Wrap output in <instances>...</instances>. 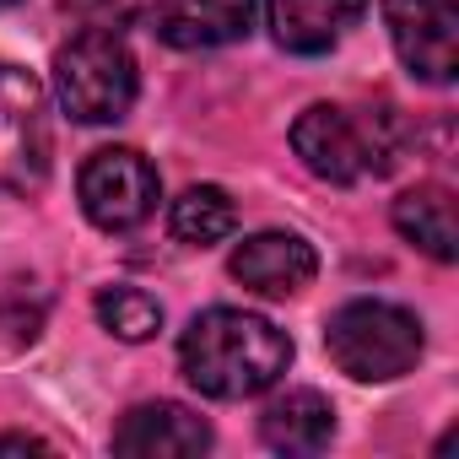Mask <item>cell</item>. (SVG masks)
<instances>
[{
	"label": "cell",
	"instance_id": "obj_1",
	"mask_svg": "<svg viewBox=\"0 0 459 459\" xmlns=\"http://www.w3.org/2000/svg\"><path fill=\"white\" fill-rule=\"evenodd\" d=\"M178 362H184V378L205 400H249V394H265L287 373L292 341L260 314L205 308L189 319L178 341Z\"/></svg>",
	"mask_w": 459,
	"mask_h": 459
},
{
	"label": "cell",
	"instance_id": "obj_2",
	"mask_svg": "<svg viewBox=\"0 0 459 459\" xmlns=\"http://www.w3.org/2000/svg\"><path fill=\"white\" fill-rule=\"evenodd\" d=\"M405 130L394 119V108H335V103H314L298 114L292 125V152L303 157L308 173L330 178V184H357V178H378L400 162Z\"/></svg>",
	"mask_w": 459,
	"mask_h": 459
},
{
	"label": "cell",
	"instance_id": "obj_3",
	"mask_svg": "<svg viewBox=\"0 0 459 459\" xmlns=\"http://www.w3.org/2000/svg\"><path fill=\"white\" fill-rule=\"evenodd\" d=\"M330 362L362 384H389L400 373L416 368L421 357V319L400 303H378V298H357L346 303L330 330H325Z\"/></svg>",
	"mask_w": 459,
	"mask_h": 459
},
{
	"label": "cell",
	"instance_id": "obj_4",
	"mask_svg": "<svg viewBox=\"0 0 459 459\" xmlns=\"http://www.w3.org/2000/svg\"><path fill=\"white\" fill-rule=\"evenodd\" d=\"M55 92L76 125H114L135 103V60L114 28H87L55 55Z\"/></svg>",
	"mask_w": 459,
	"mask_h": 459
},
{
	"label": "cell",
	"instance_id": "obj_5",
	"mask_svg": "<svg viewBox=\"0 0 459 459\" xmlns=\"http://www.w3.org/2000/svg\"><path fill=\"white\" fill-rule=\"evenodd\" d=\"M49 114H44V87L0 60V189L6 195H39L49 184Z\"/></svg>",
	"mask_w": 459,
	"mask_h": 459
},
{
	"label": "cell",
	"instance_id": "obj_6",
	"mask_svg": "<svg viewBox=\"0 0 459 459\" xmlns=\"http://www.w3.org/2000/svg\"><path fill=\"white\" fill-rule=\"evenodd\" d=\"M76 195H82V211L92 227H103V233H135L157 211L162 184H157V168L135 146H103L87 157Z\"/></svg>",
	"mask_w": 459,
	"mask_h": 459
},
{
	"label": "cell",
	"instance_id": "obj_7",
	"mask_svg": "<svg viewBox=\"0 0 459 459\" xmlns=\"http://www.w3.org/2000/svg\"><path fill=\"white\" fill-rule=\"evenodd\" d=\"M394 55L411 76L448 87L459 71V0H384Z\"/></svg>",
	"mask_w": 459,
	"mask_h": 459
},
{
	"label": "cell",
	"instance_id": "obj_8",
	"mask_svg": "<svg viewBox=\"0 0 459 459\" xmlns=\"http://www.w3.org/2000/svg\"><path fill=\"white\" fill-rule=\"evenodd\" d=\"M205 448H211V427L173 400L135 405L114 427V454H125V459H189Z\"/></svg>",
	"mask_w": 459,
	"mask_h": 459
},
{
	"label": "cell",
	"instance_id": "obj_9",
	"mask_svg": "<svg viewBox=\"0 0 459 459\" xmlns=\"http://www.w3.org/2000/svg\"><path fill=\"white\" fill-rule=\"evenodd\" d=\"M227 271H233L249 292H260V298H298L314 281L319 255L298 233H255V238H244L233 249V265Z\"/></svg>",
	"mask_w": 459,
	"mask_h": 459
},
{
	"label": "cell",
	"instance_id": "obj_10",
	"mask_svg": "<svg viewBox=\"0 0 459 459\" xmlns=\"http://www.w3.org/2000/svg\"><path fill=\"white\" fill-rule=\"evenodd\" d=\"M152 22L173 49H216L255 28V0H152Z\"/></svg>",
	"mask_w": 459,
	"mask_h": 459
},
{
	"label": "cell",
	"instance_id": "obj_11",
	"mask_svg": "<svg viewBox=\"0 0 459 459\" xmlns=\"http://www.w3.org/2000/svg\"><path fill=\"white\" fill-rule=\"evenodd\" d=\"M368 12V0H265V22L287 55L335 49Z\"/></svg>",
	"mask_w": 459,
	"mask_h": 459
},
{
	"label": "cell",
	"instance_id": "obj_12",
	"mask_svg": "<svg viewBox=\"0 0 459 459\" xmlns=\"http://www.w3.org/2000/svg\"><path fill=\"white\" fill-rule=\"evenodd\" d=\"M260 437L276 454H319L335 437V405L319 389H287L281 400L265 405L260 416Z\"/></svg>",
	"mask_w": 459,
	"mask_h": 459
},
{
	"label": "cell",
	"instance_id": "obj_13",
	"mask_svg": "<svg viewBox=\"0 0 459 459\" xmlns=\"http://www.w3.org/2000/svg\"><path fill=\"white\" fill-rule=\"evenodd\" d=\"M394 233L432 255L437 265H454L459 255V227H454V195L443 184H416L394 200Z\"/></svg>",
	"mask_w": 459,
	"mask_h": 459
},
{
	"label": "cell",
	"instance_id": "obj_14",
	"mask_svg": "<svg viewBox=\"0 0 459 459\" xmlns=\"http://www.w3.org/2000/svg\"><path fill=\"white\" fill-rule=\"evenodd\" d=\"M238 227V205L227 200V189L216 184H195L173 200V238L178 244H195V249H211L221 244L227 233Z\"/></svg>",
	"mask_w": 459,
	"mask_h": 459
},
{
	"label": "cell",
	"instance_id": "obj_15",
	"mask_svg": "<svg viewBox=\"0 0 459 459\" xmlns=\"http://www.w3.org/2000/svg\"><path fill=\"white\" fill-rule=\"evenodd\" d=\"M92 308H98L103 330L119 335V341H152L162 330V303L141 287H103Z\"/></svg>",
	"mask_w": 459,
	"mask_h": 459
},
{
	"label": "cell",
	"instance_id": "obj_16",
	"mask_svg": "<svg viewBox=\"0 0 459 459\" xmlns=\"http://www.w3.org/2000/svg\"><path fill=\"white\" fill-rule=\"evenodd\" d=\"M39 319H44V303H33V308H28V298H22V292H6V298H0V325H6V346L33 341V335H39Z\"/></svg>",
	"mask_w": 459,
	"mask_h": 459
},
{
	"label": "cell",
	"instance_id": "obj_17",
	"mask_svg": "<svg viewBox=\"0 0 459 459\" xmlns=\"http://www.w3.org/2000/svg\"><path fill=\"white\" fill-rule=\"evenodd\" d=\"M82 12L92 17V28H119L141 12V0H82Z\"/></svg>",
	"mask_w": 459,
	"mask_h": 459
},
{
	"label": "cell",
	"instance_id": "obj_18",
	"mask_svg": "<svg viewBox=\"0 0 459 459\" xmlns=\"http://www.w3.org/2000/svg\"><path fill=\"white\" fill-rule=\"evenodd\" d=\"M49 443L44 437H28V432H0V454H44Z\"/></svg>",
	"mask_w": 459,
	"mask_h": 459
},
{
	"label": "cell",
	"instance_id": "obj_19",
	"mask_svg": "<svg viewBox=\"0 0 459 459\" xmlns=\"http://www.w3.org/2000/svg\"><path fill=\"white\" fill-rule=\"evenodd\" d=\"M0 6H12V0H0Z\"/></svg>",
	"mask_w": 459,
	"mask_h": 459
}]
</instances>
